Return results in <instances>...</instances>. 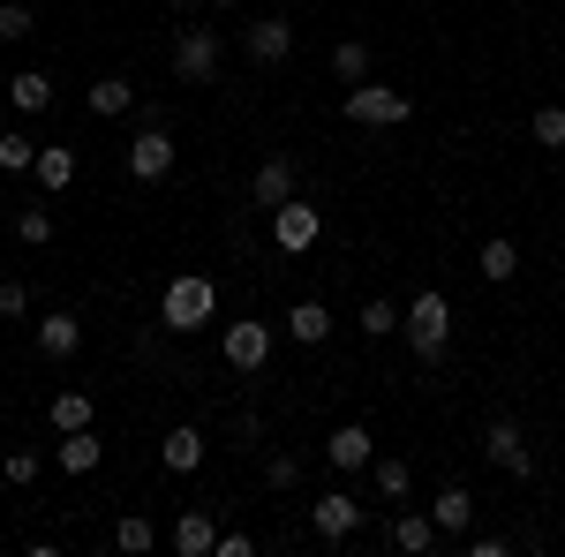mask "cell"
<instances>
[{
	"mask_svg": "<svg viewBox=\"0 0 565 557\" xmlns=\"http://www.w3.org/2000/svg\"><path fill=\"white\" fill-rule=\"evenodd\" d=\"M527 136H535L543 151H565V106H535V114H527Z\"/></svg>",
	"mask_w": 565,
	"mask_h": 557,
	"instance_id": "f1b7e54d",
	"label": "cell"
},
{
	"mask_svg": "<svg viewBox=\"0 0 565 557\" xmlns=\"http://www.w3.org/2000/svg\"><path fill=\"white\" fill-rule=\"evenodd\" d=\"M98 460H106V444H98L90 429H61V444H53V468H61V474L84 482V474H98Z\"/></svg>",
	"mask_w": 565,
	"mask_h": 557,
	"instance_id": "5bb4252c",
	"label": "cell"
},
{
	"mask_svg": "<svg viewBox=\"0 0 565 557\" xmlns=\"http://www.w3.org/2000/svg\"><path fill=\"white\" fill-rule=\"evenodd\" d=\"M309 527H317L324 543H348L354 527H362V497H354V490H324V497L309 505Z\"/></svg>",
	"mask_w": 565,
	"mask_h": 557,
	"instance_id": "9c48e42d",
	"label": "cell"
},
{
	"mask_svg": "<svg viewBox=\"0 0 565 557\" xmlns=\"http://www.w3.org/2000/svg\"><path fill=\"white\" fill-rule=\"evenodd\" d=\"M31 31H39V15H31V0H0V39H8V45H23Z\"/></svg>",
	"mask_w": 565,
	"mask_h": 557,
	"instance_id": "1f68e13d",
	"label": "cell"
},
{
	"mask_svg": "<svg viewBox=\"0 0 565 557\" xmlns=\"http://www.w3.org/2000/svg\"><path fill=\"white\" fill-rule=\"evenodd\" d=\"M370 68H377V61H370V45H362V39L332 45V76H340V84H370Z\"/></svg>",
	"mask_w": 565,
	"mask_h": 557,
	"instance_id": "484cf974",
	"label": "cell"
},
{
	"mask_svg": "<svg viewBox=\"0 0 565 557\" xmlns=\"http://www.w3.org/2000/svg\"><path fill=\"white\" fill-rule=\"evenodd\" d=\"M558 301H565V287H558Z\"/></svg>",
	"mask_w": 565,
	"mask_h": 557,
	"instance_id": "ab89813d",
	"label": "cell"
},
{
	"mask_svg": "<svg viewBox=\"0 0 565 557\" xmlns=\"http://www.w3.org/2000/svg\"><path fill=\"white\" fill-rule=\"evenodd\" d=\"M45 415H53V429H90V415H98V399H90V392H53V407H45Z\"/></svg>",
	"mask_w": 565,
	"mask_h": 557,
	"instance_id": "d4e9b609",
	"label": "cell"
},
{
	"mask_svg": "<svg viewBox=\"0 0 565 557\" xmlns=\"http://www.w3.org/2000/svg\"><path fill=\"white\" fill-rule=\"evenodd\" d=\"M218 550V519L204 513V505H181L174 519V557H212Z\"/></svg>",
	"mask_w": 565,
	"mask_h": 557,
	"instance_id": "9a60e30c",
	"label": "cell"
},
{
	"mask_svg": "<svg viewBox=\"0 0 565 557\" xmlns=\"http://www.w3.org/2000/svg\"><path fill=\"white\" fill-rule=\"evenodd\" d=\"M0 317H31V287L23 279H0Z\"/></svg>",
	"mask_w": 565,
	"mask_h": 557,
	"instance_id": "e575fe53",
	"label": "cell"
},
{
	"mask_svg": "<svg viewBox=\"0 0 565 557\" xmlns=\"http://www.w3.org/2000/svg\"><path fill=\"white\" fill-rule=\"evenodd\" d=\"M218 317V279L212 271H174L167 294H159V324L167 332H204Z\"/></svg>",
	"mask_w": 565,
	"mask_h": 557,
	"instance_id": "6da1fadb",
	"label": "cell"
},
{
	"mask_svg": "<svg viewBox=\"0 0 565 557\" xmlns=\"http://www.w3.org/2000/svg\"><path fill=\"white\" fill-rule=\"evenodd\" d=\"M39 189L45 196H61V189H68V181H76V143H39Z\"/></svg>",
	"mask_w": 565,
	"mask_h": 557,
	"instance_id": "7402d4cb",
	"label": "cell"
},
{
	"mask_svg": "<svg viewBox=\"0 0 565 557\" xmlns=\"http://www.w3.org/2000/svg\"><path fill=\"white\" fill-rule=\"evenodd\" d=\"M279 332H287L295 346H324L332 340V309H324V301H295V309L279 317Z\"/></svg>",
	"mask_w": 565,
	"mask_h": 557,
	"instance_id": "e0dca14e",
	"label": "cell"
},
{
	"mask_svg": "<svg viewBox=\"0 0 565 557\" xmlns=\"http://www.w3.org/2000/svg\"><path fill=\"white\" fill-rule=\"evenodd\" d=\"M324 460H332L340 474H362L370 460H377V437H370L362 422H340L332 437H324Z\"/></svg>",
	"mask_w": 565,
	"mask_h": 557,
	"instance_id": "30bf717a",
	"label": "cell"
},
{
	"mask_svg": "<svg viewBox=\"0 0 565 557\" xmlns=\"http://www.w3.org/2000/svg\"><path fill=\"white\" fill-rule=\"evenodd\" d=\"M76 346H84V317H76V309H45L39 317V354L45 362H68Z\"/></svg>",
	"mask_w": 565,
	"mask_h": 557,
	"instance_id": "7c38bea8",
	"label": "cell"
},
{
	"mask_svg": "<svg viewBox=\"0 0 565 557\" xmlns=\"http://www.w3.org/2000/svg\"><path fill=\"white\" fill-rule=\"evenodd\" d=\"M212 8H242V0H212Z\"/></svg>",
	"mask_w": 565,
	"mask_h": 557,
	"instance_id": "74e56055",
	"label": "cell"
},
{
	"mask_svg": "<svg viewBox=\"0 0 565 557\" xmlns=\"http://www.w3.org/2000/svg\"><path fill=\"white\" fill-rule=\"evenodd\" d=\"M430 519H437V535H445V543H452V535H468V527H476V490L445 482V490L430 497Z\"/></svg>",
	"mask_w": 565,
	"mask_h": 557,
	"instance_id": "4fadbf2b",
	"label": "cell"
},
{
	"mask_svg": "<svg viewBox=\"0 0 565 557\" xmlns=\"http://www.w3.org/2000/svg\"><path fill=\"white\" fill-rule=\"evenodd\" d=\"M84 106L98 114V121H121V114L136 106V84H129V76H98V84L84 90Z\"/></svg>",
	"mask_w": 565,
	"mask_h": 557,
	"instance_id": "ffe728a7",
	"label": "cell"
},
{
	"mask_svg": "<svg viewBox=\"0 0 565 557\" xmlns=\"http://www.w3.org/2000/svg\"><path fill=\"white\" fill-rule=\"evenodd\" d=\"M212 76H218L212 23H181V31H174V84H212Z\"/></svg>",
	"mask_w": 565,
	"mask_h": 557,
	"instance_id": "5b68a950",
	"label": "cell"
},
{
	"mask_svg": "<svg viewBox=\"0 0 565 557\" xmlns=\"http://www.w3.org/2000/svg\"><path fill=\"white\" fill-rule=\"evenodd\" d=\"M468 557H505V535H468Z\"/></svg>",
	"mask_w": 565,
	"mask_h": 557,
	"instance_id": "8d00e7d4",
	"label": "cell"
},
{
	"mask_svg": "<svg viewBox=\"0 0 565 557\" xmlns=\"http://www.w3.org/2000/svg\"><path fill=\"white\" fill-rule=\"evenodd\" d=\"M159 460H167V474H196V468H204V429L174 422L167 437H159Z\"/></svg>",
	"mask_w": 565,
	"mask_h": 557,
	"instance_id": "2e32d148",
	"label": "cell"
},
{
	"mask_svg": "<svg viewBox=\"0 0 565 557\" xmlns=\"http://www.w3.org/2000/svg\"><path fill=\"white\" fill-rule=\"evenodd\" d=\"M0 474H8L15 490H31V482L45 474V460H39V452H8V460H0Z\"/></svg>",
	"mask_w": 565,
	"mask_h": 557,
	"instance_id": "836d02e7",
	"label": "cell"
},
{
	"mask_svg": "<svg viewBox=\"0 0 565 557\" xmlns=\"http://www.w3.org/2000/svg\"><path fill=\"white\" fill-rule=\"evenodd\" d=\"M295 482H302V460L295 452H271L264 460V490H295Z\"/></svg>",
	"mask_w": 565,
	"mask_h": 557,
	"instance_id": "d6a6232c",
	"label": "cell"
},
{
	"mask_svg": "<svg viewBox=\"0 0 565 557\" xmlns=\"http://www.w3.org/2000/svg\"><path fill=\"white\" fill-rule=\"evenodd\" d=\"M476 271H482V279H490V287H505V279L521 271V249H513L505 234H490V242H482V249H476Z\"/></svg>",
	"mask_w": 565,
	"mask_h": 557,
	"instance_id": "603a6c76",
	"label": "cell"
},
{
	"mask_svg": "<svg viewBox=\"0 0 565 557\" xmlns=\"http://www.w3.org/2000/svg\"><path fill=\"white\" fill-rule=\"evenodd\" d=\"M15 242H23V249H45V242H53V212H45V204H23V212H15Z\"/></svg>",
	"mask_w": 565,
	"mask_h": 557,
	"instance_id": "83f0119b",
	"label": "cell"
},
{
	"mask_svg": "<svg viewBox=\"0 0 565 557\" xmlns=\"http://www.w3.org/2000/svg\"><path fill=\"white\" fill-rule=\"evenodd\" d=\"M8 106H15L23 121L45 114V106H53V76H45V68H15V76H8Z\"/></svg>",
	"mask_w": 565,
	"mask_h": 557,
	"instance_id": "d6986e66",
	"label": "cell"
},
{
	"mask_svg": "<svg viewBox=\"0 0 565 557\" xmlns=\"http://www.w3.org/2000/svg\"><path fill=\"white\" fill-rule=\"evenodd\" d=\"M415 114V98L407 90H392V84H348V121L354 129H399Z\"/></svg>",
	"mask_w": 565,
	"mask_h": 557,
	"instance_id": "3957f363",
	"label": "cell"
},
{
	"mask_svg": "<svg viewBox=\"0 0 565 557\" xmlns=\"http://www.w3.org/2000/svg\"><path fill=\"white\" fill-rule=\"evenodd\" d=\"M271 346H279V332H271L264 317H242V324H226V332H218V354H226V369H242V377H257L264 362H271Z\"/></svg>",
	"mask_w": 565,
	"mask_h": 557,
	"instance_id": "277c9868",
	"label": "cell"
},
{
	"mask_svg": "<svg viewBox=\"0 0 565 557\" xmlns=\"http://www.w3.org/2000/svg\"><path fill=\"white\" fill-rule=\"evenodd\" d=\"M271 242H279V257H309V249L324 242V212H317V204H295V196H287V204L271 212Z\"/></svg>",
	"mask_w": 565,
	"mask_h": 557,
	"instance_id": "8992f818",
	"label": "cell"
},
{
	"mask_svg": "<svg viewBox=\"0 0 565 557\" xmlns=\"http://www.w3.org/2000/svg\"><path fill=\"white\" fill-rule=\"evenodd\" d=\"M242 45H249V61H257V68H279V61L295 53V23H287V15H264V23L242 31Z\"/></svg>",
	"mask_w": 565,
	"mask_h": 557,
	"instance_id": "8fae6325",
	"label": "cell"
},
{
	"mask_svg": "<svg viewBox=\"0 0 565 557\" xmlns=\"http://www.w3.org/2000/svg\"><path fill=\"white\" fill-rule=\"evenodd\" d=\"M212 557H257V543H249V535H218Z\"/></svg>",
	"mask_w": 565,
	"mask_h": 557,
	"instance_id": "d590c367",
	"label": "cell"
},
{
	"mask_svg": "<svg viewBox=\"0 0 565 557\" xmlns=\"http://www.w3.org/2000/svg\"><path fill=\"white\" fill-rule=\"evenodd\" d=\"M370 482H377V497H385V505H399V497L415 490V468H407V460H392V452H377V460H370Z\"/></svg>",
	"mask_w": 565,
	"mask_h": 557,
	"instance_id": "cb8c5ba5",
	"label": "cell"
},
{
	"mask_svg": "<svg viewBox=\"0 0 565 557\" xmlns=\"http://www.w3.org/2000/svg\"><path fill=\"white\" fill-rule=\"evenodd\" d=\"M174 159H181V143L159 129V121H143V129H136V143H129V173L143 181V189H151V181H167V173H174Z\"/></svg>",
	"mask_w": 565,
	"mask_h": 557,
	"instance_id": "52a82bcc",
	"label": "cell"
},
{
	"mask_svg": "<svg viewBox=\"0 0 565 557\" xmlns=\"http://www.w3.org/2000/svg\"><path fill=\"white\" fill-rule=\"evenodd\" d=\"M399 340L415 346V362H445V346H452V301L423 287V294L399 309Z\"/></svg>",
	"mask_w": 565,
	"mask_h": 557,
	"instance_id": "7a4b0ae2",
	"label": "cell"
},
{
	"mask_svg": "<svg viewBox=\"0 0 565 557\" xmlns=\"http://www.w3.org/2000/svg\"><path fill=\"white\" fill-rule=\"evenodd\" d=\"M249 196H257L264 212H279V204L295 196V159H279V151H271V159L257 167V181H249Z\"/></svg>",
	"mask_w": 565,
	"mask_h": 557,
	"instance_id": "ac0fdd59",
	"label": "cell"
},
{
	"mask_svg": "<svg viewBox=\"0 0 565 557\" xmlns=\"http://www.w3.org/2000/svg\"><path fill=\"white\" fill-rule=\"evenodd\" d=\"M31 167H39V143H31L23 129H8L0 136V173H31Z\"/></svg>",
	"mask_w": 565,
	"mask_h": 557,
	"instance_id": "4dcf8cb0",
	"label": "cell"
},
{
	"mask_svg": "<svg viewBox=\"0 0 565 557\" xmlns=\"http://www.w3.org/2000/svg\"><path fill=\"white\" fill-rule=\"evenodd\" d=\"M445 535H437V519L430 513H399L392 519V550H407V557H430Z\"/></svg>",
	"mask_w": 565,
	"mask_h": 557,
	"instance_id": "44dd1931",
	"label": "cell"
},
{
	"mask_svg": "<svg viewBox=\"0 0 565 557\" xmlns=\"http://www.w3.org/2000/svg\"><path fill=\"white\" fill-rule=\"evenodd\" d=\"M354 324H362V332H370V340H392V332H399V301H362V317H354Z\"/></svg>",
	"mask_w": 565,
	"mask_h": 557,
	"instance_id": "f546056e",
	"label": "cell"
},
{
	"mask_svg": "<svg viewBox=\"0 0 565 557\" xmlns=\"http://www.w3.org/2000/svg\"><path fill=\"white\" fill-rule=\"evenodd\" d=\"M151 543H159V527H151V519H143V513H121V519H114V550H151Z\"/></svg>",
	"mask_w": 565,
	"mask_h": 557,
	"instance_id": "4316f807",
	"label": "cell"
},
{
	"mask_svg": "<svg viewBox=\"0 0 565 557\" xmlns=\"http://www.w3.org/2000/svg\"><path fill=\"white\" fill-rule=\"evenodd\" d=\"M482 460H490L498 474H513V482H527V474H535V452H527L521 422H490V429H482Z\"/></svg>",
	"mask_w": 565,
	"mask_h": 557,
	"instance_id": "ba28073f",
	"label": "cell"
},
{
	"mask_svg": "<svg viewBox=\"0 0 565 557\" xmlns=\"http://www.w3.org/2000/svg\"><path fill=\"white\" fill-rule=\"evenodd\" d=\"M0 90H8V76H0Z\"/></svg>",
	"mask_w": 565,
	"mask_h": 557,
	"instance_id": "f35d334b",
	"label": "cell"
}]
</instances>
